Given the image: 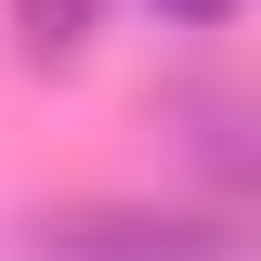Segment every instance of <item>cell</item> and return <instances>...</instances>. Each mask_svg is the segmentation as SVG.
<instances>
[{"instance_id":"7a4b0ae2","label":"cell","mask_w":261,"mask_h":261,"mask_svg":"<svg viewBox=\"0 0 261 261\" xmlns=\"http://www.w3.org/2000/svg\"><path fill=\"white\" fill-rule=\"evenodd\" d=\"M92 13L105 0H13V39H27L39 65H65V53H92Z\"/></svg>"},{"instance_id":"3957f363","label":"cell","mask_w":261,"mask_h":261,"mask_svg":"<svg viewBox=\"0 0 261 261\" xmlns=\"http://www.w3.org/2000/svg\"><path fill=\"white\" fill-rule=\"evenodd\" d=\"M235 0H157V27H222Z\"/></svg>"},{"instance_id":"6da1fadb","label":"cell","mask_w":261,"mask_h":261,"mask_svg":"<svg viewBox=\"0 0 261 261\" xmlns=\"http://www.w3.org/2000/svg\"><path fill=\"white\" fill-rule=\"evenodd\" d=\"M39 261H248L235 222H183V209H53L27 235Z\"/></svg>"}]
</instances>
